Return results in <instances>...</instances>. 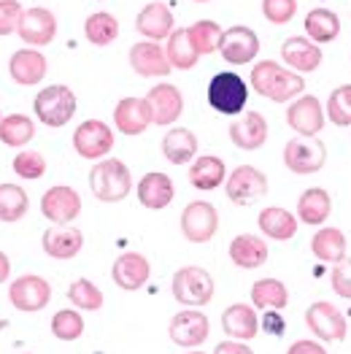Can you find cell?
<instances>
[{
	"label": "cell",
	"instance_id": "74e56055",
	"mask_svg": "<svg viewBox=\"0 0 351 354\" xmlns=\"http://www.w3.org/2000/svg\"><path fill=\"white\" fill-rule=\"evenodd\" d=\"M84 35L89 44L95 46H108L119 38V22L117 17H111L108 11H95L89 14L84 22Z\"/></svg>",
	"mask_w": 351,
	"mask_h": 354
},
{
	"label": "cell",
	"instance_id": "d4e9b609",
	"mask_svg": "<svg viewBox=\"0 0 351 354\" xmlns=\"http://www.w3.org/2000/svg\"><path fill=\"white\" fill-rule=\"evenodd\" d=\"M84 233L73 225H55L44 233V252L55 260H70L82 252Z\"/></svg>",
	"mask_w": 351,
	"mask_h": 354
},
{
	"label": "cell",
	"instance_id": "5bb4252c",
	"mask_svg": "<svg viewBox=\"0 0 351 354\" xmlns=\"http://www.w3.org/2000/svg\"><path fill=\"white\" fill-rule=\"evenodd\" d=\"M171 341L176 346H184V349H192V346H200L208 333H211V325H208V317L203 311H195V308H187V311H178L173 319H171Z\"/></svg>",
	"mask_w": 351,
	"mask_h": 354
},
{
	"label": "cell",
	"instance_id": "f6af8a7d",
	"mask_svg": "<svg viewBox=\"0 0 351 354\" xmlns=\"http://www.w3.org/2000/svg\"><path fill=\"white\" fill-rule=\"evenodd\" d=\"M297 14V0H263V17L270 25H287Z\"/></svg>",
	"mask_w": 351,
	"mask_h": 354
},
{
	"label": "cell",
	"instance_id": "c3c4849f",
	"mask_svg": "<svg viewBox=\"0 0 351 354\" xmlns=\"http://www.w3.org/2000/svg\"><path fill=\"white\" fill-rule=\"evenodd\" d=\"M214 354H254L243 341H222V344H216V349H214Z\"/></svg>",
	"mask_w": 351,
	"mask_h": 354
},
{
	"label": "cell",
	"instance_id": "44dd1931",
	"mask_svg": "<svg viewBox=\"0 0 351 354\" xmlns=\"http://www.w3.org/2000/svg\"><path fill=\"white\" fill-rule=\"evenodd\" d=\"M149 276H151V266H149L146 257L138 254V252H124V254H119L114 268H111L114 284L122 287V290H127V292L141 290L149 281Z\"/></svg>",
	"mask_w": 351,
	"mask_h": 354
},
{
	"label": "cell",
	"instance_id": "9a60e30c",
	"mask_svg": "<svg viewBox=\"0 0 351 354\" xmlns=\"http://www.w3.org/2000/svg\"><path fill=\"white\" fill-rule=\"evenodd\" d=\"M17 32L28 46H46L57 35V17L49 8H25Z\"/></svg>",
	"mask_w": 351,
	"mask_h": 354
},
{
	"label": "cell",
	"instance_id": "681fc988",
	"mask_svg": "<svg viewBox=\"0 0 351 354\" xmlns=\"http://www.w3.org/2000/svg\"><path fill=\"white\" fill-rule=\"evenodd\" d=\"M287 354H327L322 344L316 341H294L292 346L287 349Z\"/></svg>",
	"mask_w": 351,
	"mask_h": 354
},
{
	"label": "cell",
	"instance_id": "8992f818",
	"mask_svg": "<svg viewBox=\"0 0 351 354\" xmlns=\"http://www.w3.org/2000/svg\"><path fill=\"white\" fill-rule=\"evenodd\" d=\"M324 162H327V147L316 136H294L284 147V165L297 176L322 171Z\"/></svg>",
	"mask_w": 351,
	"mask_h": 354
},
{
	"label": "cell",
	"instance_id": "5b68a950",
	"mask_svg": "<svg viewBox=\"0 0 351 354\" xmlns=\"http://www.w3.org/2000/svg\"><path fill=\"white\" fill-rule=\"evenodd\" d=\"M173 297L181 306L203 308L214 297V279L205 268L187 266L178 268L173 276Z\"/></svg>",
	"mask_w": 351,
	"mask_h": 354
},
{
	"label": "cell",
	"instance_id": "836d02e7",
	"mask_svg": "<svg viewBox=\"0 0 351 354\" xmlns=\"http://www.w3.org/2000/svg\"><path fill=\"white\" fill-rule=\"evenodd\" d=\"M305 32L314 44H330L341 35V17L330 8H311L305 17Z\"/></svg>",
	"mask_w": 351,
	"mask_h": 354
},
{
	"label": "cell",
	"instance_id": "f5cc1de1",
	"mask_svg": "<svg viewBox=\"0 0 351 354\" xmlns=\"http://www.w3.org/2000/svg\"><path fill=\"white\" fill-rule=\"evenodd\" d=\"M195 3H208V0H195Z\"/></svg>",
	"mask_w": 351,
	"mask_h": 354
},
{
	"label": "cell",
	"instance_id": "4dcf8cb0",
	"mask_svg": "<svg viewBox=\"0 0 351 354\" xmlns=\"http://www.w3.org/2000/svg\"><path fill=\"white\" fill-rule=\"evenodd\" d=\"M230 260L238 268H246V270L265 266V260H267V243H265V238L252 236V233L235 236L233 243H230Z\"/></svg>",
	"mask_w": 351,
	"mask_h": 354
},
{
	"label": "cell",
	"instance_id": "cb8c5ba5",
	"mask_svg": "<svg viewBox=\"0 0 351 354\" xmlns=\"http://www.w3.org/2000/svg\"><path fill=\"white\" fill-rule=\"evenodd\" d=\"M135 30L146 38V41H162V38H171L173 32V14L165 3H146L138 17H135Z\"/></svg>",
	"mask_w": 351,
	"mask_h": 354
},
{
	"label": "cell",
	"instance_id": "8d00e7d4",
	"mask_svg": "<svg viewBox=\"0 0 351 354\" xmlns=\"http://www.w3.org/2000/svg\"><path fill=\"white\" fill-rule=\"evenodd\" d=\"M35 138V124L32 119L25 114H8V117L0 119V141L6 147H25Z\"/></svg>",
	"mask_w": 351,
	"mask_h": 354
},
{
	"label": "cell",
	"instance_id": "ee69618b",
	"mask_svg": "<svg viewBox=\"0 0 351 354\" xmlns=\"http://www.w3.org/2000/svg\"><path fill=\"white\" fill-rule=\"evenodd\" d=\"M14 174L19 178H28V181H35V178H41L46 174V160H44V154L41 151H19L17 157H14Z\"/></svg>",
	"mask_w": 351,
	"mask_h": 354
},
{
	"label": "cell",
	"instance_id": "f35d334b",
	"mask_svg": "<svg viewBox=\"0 0 351 354\" xmlns=\"http://www.w3.org/2000/svg\"><path fill=\"white\" fill-rule=\"evenodd\" d=\"M28 208V192L19 184H0V222H19Z\"/></svg>",
	"mask_w": 351,
	"mask_h": 354
},
{
	"label": "cell",
	"instance_id": "ba28073f",
	"mask_svg": "<svg viewBox=\"0 0 351 354\" xmlns=\"http://www.w3.org/2000/svg\"><path fill=\"white\" fill-rule=\"evenodd\" d=\"M225 192L233 203L249 206V203H257L267 195V178L254 165H238L225 181Z\"/></svg>",
	"mask_w": 351,
	"mask_h": 354
},
{
	"label": "cell",
	"instance_id": "603a6c76",
	"mask_svg": "<svg viewBox=\"0 0 351 354\" xmlns=\"http://www.w3.org/2000/svg\"><path fill=\"white\" fill-rule=\"evenodd\" d=\"M230 141L243 151H254L267 141V119L260 111H249L230 122Z\"/></svg>",
	"mask_w": 351,
	"mask_h": 354
},
{
	"label": "cell",
	"instance_id": "7a4b0ae2",
	"mask_svg": "<svg viewBox=\"0 0 351 354\" xmlns=\"http://www.w3.org/2000/svg\"><path fill=\"white\" fill-rule=\"evenodd\" d=\"M89 189L100 203H119L130 195L133 189V176L130 168L117 160V157H106L100 160L92 174H89Z\"/></svg>",
	"mask_w": 351,
	"mask_h": 354
},
{
	"label": "cell",
	"instance_id": "7dc6e473",
	"mask_svg": "<svg viewBox=\"0 0 351 354\" xmlns=\"http://www.w3.org/2000/svg\"><path fill=\"white\" fill-rule=\"evenodd\" d=\"M330 281H332V290H335V295L346 297L351 300V260H341L338 266L332 268V276H330Z\"/></svg>",
	"mask_w": 351,
	"mask_h": 354
},
{
	"label": "cell",
	"instance_id": "7bdbcfd3",
	"mask_svg": "<svg viewBox=\"0 0 351 354\" xmlns=\"http://www.w3.org/2000/svg\"><path fill=\"white\" fill-rule=\"evenodd\" d=\"M52 333L59 341H79L82 333H84V319L79 311L73 308H65V311H57L52 317Z\"/></svg>",
	"mask_w": 351,
	"mask_h": 354
},
{
	"label": "cell",
	"instance_id": "3957f363",
	"mask_svg": "<svg viewBox=\"0 0 351 354\" xmlns=\"http://www.w3.org/2000/svg\"><path fill=\"white\" fill-rule=\"evenodd\" d=\"M32 111L46 127H65L76 114V92L65 84H49L35 95Z\"/></svg>",
	"mask_w": 351,
	"mask_h": 354
},
{
	"label": "cell",
	"instance_id": "83f0119b",
	"mask_svg": "<svg viewBox=\"0 0 351 354\" xmlns=\"http://www.w3.org/2000/svg\"><path fill=\"white\" fill-rule=\"evenodd\" d=\"M162 154L171 165H187L198 157V138L189 127H171L162 138Z\"/></svg>",
	"mask_w": 351,
	"mask_h": 354
},
{
	"label": "cell",
	"instance_id": "52a82bcc",
	"mask_svg": "<svg viewBox=\"0 0 351 354\" xmlns=\"http://www.w3.org/2000/svg\"><path fill=\"white\" fill-rule=\"evenodd\" d=\"M73 149L84 160H103L114 149V130L103 119H87L73 133Z\"/></svg>",
	"mask_w": 351,
	"mask_h": 354
},
{
	"label": "cell",
	"instance_id": "4fadbf2b",
	"mask_svg": "<svg viewBox=\"0 0 351 354\" xmlns=\"http://www.w3.org/2000/svg\"><path fill=\"white\" fill-rule=\"evenodd\" d=\"M8 300L17 311H41L49 306L52 300V287L46 279L41 276H19L11 287H8Z\"/></svg>",
	"mask_w": 351,
	"mask_h": 354
},
{
	"label": "cell",
	"instance_id": "30bf717a",
	"mask_svg": "<svg viewBox=\"0 0 351 354\" xmlns=\"http://www.w3.org/2000/svg\"><path fill=\"white\" fill-rule=\"evenodd\" d=\"M216 52H222V57L227 59L230 65H249L260 55V38H257L254 30L246 28V25H233V28L222 30Z\"/></svg>",
	"mask_w": 351,
	"mask_h": 354
},
{
	"label": "cell",
	"instance_id": "ab89813d",
	"mask_svg": "<svg viewBox=\"0 0 351 354\" xmlns=\"http://www.w3.org/2000/svg\"><path fill=\"white\" fill-rule=\"evenodd\" d=\"M189 30V38H192V44H195V49L200 52V55H214L216 49H219V38H222V28L214 22V19H200V22H195Z\"/></svg>",
	"mask_w": 351,
	"mask_h": 354
},
{
	"label": "cell",
	"instance_id": "db71d44e",
	"mask_svg": "<svg viewBox=\"0 0 351 354\" xmlns=\"http://www.w3.org/2000/svg\"><path fill=\"white\" fill-rule=\"evenodd\" d=\"M189 354H203V352H189Z\"/></svg>",
	"mask_w": 351,
	"mask_h": 354
},
{
	"label": "cell",
	"instance_id": "8fae6325",
	"mask_svg": "<svg viewBox=\"0 0 351 354\" xmlns=\"http://www.w3.org/2000/svg\"><path fill=\"white\" fill-rule=\"evenodd\" d=\"M305 325L311 327V333L322 341H343L346 338V317L327 300H316L308 306L305 311Z\"/></svg>",
	"mask_w": 351,
	"mask_h": 354
},
{
	"label": "cell",
	"instance_id": "7402d4cb",
	"mask_svg": "<svg viewBox=\"0 0 351 354\" xmlns=\"http://www.w3.org/2000/svg\"><path fill=\"white\" fill-rule=\"evenodd\" d=\"M114 124L122 136H141L151 124L146 97H122L114 109Z\"/></svg>",
	"mask_w": 351,
	"mask_h": 354
},
{
	"label": "cell",
	"instance_id": "b9f144b4",
	"mask_svg": "<svg viewBox=\"0 0 351 354\" xmlns=\"http://www.w3.org/2000/svg\"><path fill=\"white\" fill-rule=\"evenodd\" d=\"M68 297L76 308H84V311H100L103 308V292L89 279H76L68 287Z\"/></svg>",
	"mask_w": 351,
	"mask_h": 354
},
{
	"label": "cell",
	"instance_id": "bcb514c9",
	"mask_svg": "<svg viewBox=\"0 0 351 354\" xmlns=\"http://www.w3.org/2000/svg\"><path fill=\"white\" fill-rule=\"evenodd\" d=\"M25 8L19 0H0V35H11L19 28Z\"/></svg>",
	"mask_w": 351,
	"mask_h": 354
},
{
	"label": "cell",
	"instance_id": "e575fe53",
	"mask_svg": "<svg viewBox=\"0 0 351 354\" xmlns=\"http://www.w3.org/2000/svg\"><path fill=\"white\" fill-rule=\"evenodd\" d=\"M165 55H168V59H171V65H173L176 71H192L198 65V59H200V52L195 49L187 28H178L171 32Z\"/></svg>",
	"mask_w": 351,
	"mask_h": 354
},
{
	"label": "cell",
	"instance_id": "f546056e",
	"mask_svg": "<svg viewBox=\"0 0 351 354\" xmlns=\"http://www.w3.org/2000/svg\"><path fill=\"white\" fill-rule=\"evenodd\" d=\"M222 181H227V168L219 157L214 154H203V157H195V162L189 165V184L195 189H216L222 187Z\"/></svg>",
	"mask_w": 351,
	"mask_h": 354
},
{
	"label": "cell",
	"instance_id": "ffe728a7",
	"mask_svg": "<svg viewBox=\"0 0 351 354\" xmlns=\"http://www.w3.org/2000/svg\"><path fill=\"white\" fill-rule=\"evenodd\" d=\"M46 71H49V62H46V57L38 49H19L8 59V73L22 87L41 84L46 79Z\"/></svg>",
	"mask_w": 351,
	"mask_h": 354
},
{
	"label": "cell",
	"instance_id": "484cf974",
	"mask_svg": "<svg viewBox=\"0 0 351 354\" xmlns=\"http://www.w3.org/2000/svg\"><path fill=\"white\" fill-rule=\"evenodd\" d=\"M138 201H141V206L151 208V211H160V208H168L173 203V181L171 176H165V174H160V171H151L146 176L138 181Z\"/></svg>",
	"mask_w": 351,
	"mask_h": 354
},
{
	"label": "cell",
	"instance_id": "2e32d148",
	"mask_svg": "<svg viewBox=\"0 0 351 354\" xmlns=\"http://www.w3.org/2000/svg\"><path fill=\"white\" fill-rule=\"evenodd\" d=\"M324 114L322 103L316 95H300L292 106L287 109V124L292 127L297 136H316L324 127Z\"/></svg>",
	"mask_w": 351,
	"mask_h": 354
},
{
	"label": "cell",
	"instance_id": "9c48e42d",
	"mask_svg": "<svg viewBox=\"0 0 351 354\" xmlns=\"http://www.w3.org/2000/svg\"><path fill=\"white\" fill-rule=\"evenodd\" d=\"M219 230V211L208 201H195L181 211V233L189 243H208Z\"/></svg>",
	"mask_w": 351,
	"mask_h": 354
},
{
	"label": "cell",
	"instance_id": "ac0fdd59",
	"mask_svg": "<svg viewBox=\"0 0 351 354\" xmlns=\"http://www.w3.org/2000/svg\"><path fill=\"white\" fill-rule=\"evenodd\" d=\"M146 103H149V111H151V122L160 124V127H168L173 124L176 119L181 117L184 111V97L178 87L173 84H157L146 92Z\"/></svg>",
	"mask_w": 351,
	"mask_h": 354
},
{
	"label": "cell",
	"instance_id": "f1b7e54d",
	"mask_svg": "<svg viewBox=\"0 0 351 354\" xmlns=\"http://www.w3.org/2000/svg\"><path fill=\"white\" fill-rule=\"evenodd\" d=\"M332 214V198L322 187H311L297 201V219L305 225H324Z\"/></svg>",
	"mask_w": 351,
	"mask_h": 354
},
{
	"label": "cell",
	"instance_id": "816d5d0a",
	"mask_svg": "<svg viewBox=\"0 0 351 354\" xmlns=\"http://www.w3.org/2000/svg\"><path fill=\"white\" fill-rule=\"evenodd\" d=\"M8 273H11V260H8V257L0 252V284L8 279Z\"/></svg>",
	"mask_w": 351,
	"mask_h": 354
},
{
	"label": "cell",
	"instance_id": "f907efd6",
	"mask_svg": "<svg viewBox=\"0 0 351 354\" xmlns=\"http://www.w3.org/2000/svg\"><path fill=\"white\" fill-rule=\"evenodd\" d=\"M263 327L273 335H281L284 333V319H281V311H265Z\"/></svg>",
	"mask_w": 351,
	"mask_h": 354
},
{
	"label": "cell",
	"instance_id": "d590c367",
	"mask_svg": "<svg viewBox=\"0 0 351 354\" xmlns=\"http://www.w3.org/2000/svg\"><path fill=\"white\" fill-rule=\"evenodd\" d=\"M252 303L263 311H281L290 303V292L278 279H260L252 287Z\"/></svg>",
	"mask_w": 351,
	"mask_h": 354
},
{
	"label": "cell",
	"instance_id": "11a10c76",
	"mask_svg": "<svg viewBox=\"0 0 351 354\" xmlns=\"http://www.w3.org/2000/svg\"><path fill=\"white\" fill-rule=\"evenodd\" d=\"M0 119H3V117H0Z\"/></svg>",
	"mask_w": 351,
	"mask_h": 354
},
{
	"label": "cell",
	"instance_id": "7c38bea8",
	"mask_svg": "<svg viewBox=\"0 0 351 354\" xmlns=\"http://www.w3.org/2000/svg\"><path fill=\"white\" fill-rule=\"evenodd\" d=\"M41 214L55 225H70L82 214V198L73 187H49L41 198Z\"/></svg>",
	"mask_w": 351,
	"mask_h": 354
},
{
	"label": "cell",
	"instance_id": "6da1fadb",
	"mask_svg": "<svg viewBox=\"0 0 351 354\" xmlns=\"http://www.w3.org/2000/svg\"><path fill=\"white\" fill-rule=\"evenodd\" d=\"M252 89L273 103H290L305 92V79L294 71H287V65L276 59H260L252 68Z\"/></svg>",
	"mask_w": 351,
	"mask_h": 354
},
{
	"label": "cell",
	"instance_id": "d6a6232c",
	"mask_svg": "<svg viewBox=\"0 0 351 354\" xmlns=\"http://www.w3.org/2000/svg\"><path fill=\"white\" fill-rule=\"evenodd\" d=\"M311 252L316 260L338 266L341 260H346V236L338 227H322L311 238Z\"/></svg>",
	"mask_w": 351,
	"mask_h": 354
},
{
	"label": "cell",
	"instance_id": "4316f807",
	"mask_svg": "<svg viewBox=\"0 0 351 354\" xmlns=\"http://www.w3.org/2000/svg\"><path fill=\"white\" fill-rule=\"evenodd\" d=\"M222 327L225 333L235 341H252L260 333V319L257 311L246 303H233L225 314H222Z\"/></svg>",
	"mask_w": 351,
	"mask_h": 354
},
{
	"label": "cell",
	"instance_id": "1f68e13d",
	"mask_svg": "<svg viewBox=\"0 0 351 354\" xmlns=\"http://www.w3.org/2000/svg\"><path fill=\"white\" fill-rule=\"evenodd\" d=\"M257 225H260V230L265 236L273 238V241H290L297 233V219L281 206L263 208L260 216H257Z\"/></svg>",
	"mask_w": 351,
	"mask_h": 354
},
{
	"label": "cell",
	"instance_id": "60d3db41",
	"mask_svg": "<svg viewBox=\"0 0 351 354\" xmlns=\"http://www.w3.org/2000/svg\"><path fill=\"white\" fill-rule=\"evenodd\" d=\"M332 124L338 127H349L351 124V84H341L338 89L330 92L327 100V111H324Z\"/></svg>",
	"mask_w": 351,
	"mask_h": 354
},
{
	"label": "cell",
	"instance_id": "277c9868",
	"mask_svg": "<svg viewBox=\"0 0 351 354\" xmlns=\"http://www.w3.org/2000/svg\"><path fill=\"white\" fill-rule=\"evenodd\" d=\"M246 100H249V84L235 71H222L208 82V106L225 117L240 114Z\"/></svg>",
	"mask_w": 351,
	"mask_h": 354
},
{
	"label": "cell",
	"instance_id": "d6986e66",
	"mask_svg": "<svg viewBox=\"0 0 351 354\" xmlns=\"http://www.w3.org/2000/svg\"><path fill=\"white\" fill-rule=\"evenodd\" d=\"M130 65L138 76H168L173 71L171 59L165 55V49L157 41H138L130 46Z\"/></svg>",
	"mask_w": 351,
	"mask_h": 354
},
{
	"label": "cell",
	"instance_id": "e0dca14e",
	"mask_svg": "<svg viewBox=\"0 0 351 354\" xmlns=\"http://www.w3.org/2000/svg\"><path fill=\"white\" fill-rule=\"evenodd\" d=\"M281 59L294 73H314L322 65V49L308 35H292L281 44Z\"/></svg>",
	"mask_w": 351,
	"mask_h": 354
}]
</instances>
